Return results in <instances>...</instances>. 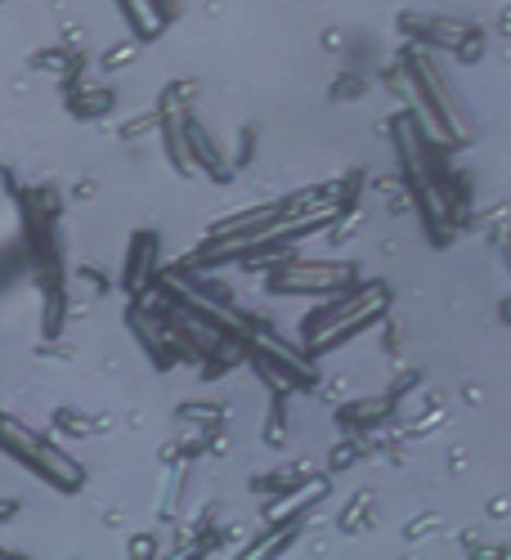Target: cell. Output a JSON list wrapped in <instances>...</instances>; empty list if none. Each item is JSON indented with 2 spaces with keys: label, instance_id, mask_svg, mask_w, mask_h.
I'll use <instances>...</instances> for the list:
<instances>
[{
  "label": "cell",
  "instance_id": "obj_1",
  "mask_svg": "<svg viewBox=\"0 0 511 560\" xmlns=\"http://www.w3.org/2000/svg\"><path fill=\"white\" fill-rule=\"evenodd\" d=\"M0 448H5L10 457H19L23 466H32L40 480H50V485L63 489V493H77V489L85 485V471H81L77 457H68L59 444L40 440L32 427L14 422V417H5V412H0Z\"/></svg>",
  "mask_w": 511,
  "mask_h": 560
},
{
  "label": "cell",
  "instance_id": "obj_2",
  "mask_svg": "<svg viewBox=\"0 0 511 560\" xmlns=\"http://www.w3.org/2000/svg\"><path fill=\"white\" fill-rule=\"evenodd\" d=\"M355 288V265H328V260H292L274 265L269 292H310V296H333Z\"/></svg>",
  "mask_w": 511,
  "mask_h": 560
},
{
  "label": "cell",
  "instance_id": "obj_3",
  "mask_svg": "<svg viewBox=\"0 0 511 560\" xmlns=\"http://www.w3.org/2000/svg\"><path fill=\"white\" fill-rule=\"evenodd\" d=\"M502 314H507V318H511V305H507V310H502Z\"/></svg>",
  "mask_w": 511,
  "mask_h": 560
}]
</instances>
